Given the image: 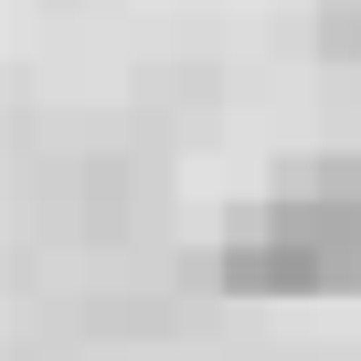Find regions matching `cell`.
Wrapping results in <instances>:
<instances>
[{
    "label": "cell",
    "instance_id": "obj_1",
    "mask_svg": "<svg viewBox=\"0 0 361 361\" xmlns=\"http://www.w3.org/2000/svg\"><path fill=\"white\" fill-rule=\"evenodd\" d=\"M350 266H361L350 170L340 180L329 170L287 180L276 202L234 213V234H224V287H245V298H319V287H350Z\"/></svg>",
    "mask_w": 361,
    "mask_h": 361
},
{
    "label": "cell",
    "instance_id": "obj_2",
    "mask_svg": "<svg viewBox=\"0 0 361 361\" xmlns=\"http://www.w3.org/2000/svg\"><path fill=\"white\" fill-rule=\"evenodd\" d=\"M350 64H361V0H350Z\"/></svg>",
    "mask_w": 361,
    "mask_h": 361
}]
</instances>
